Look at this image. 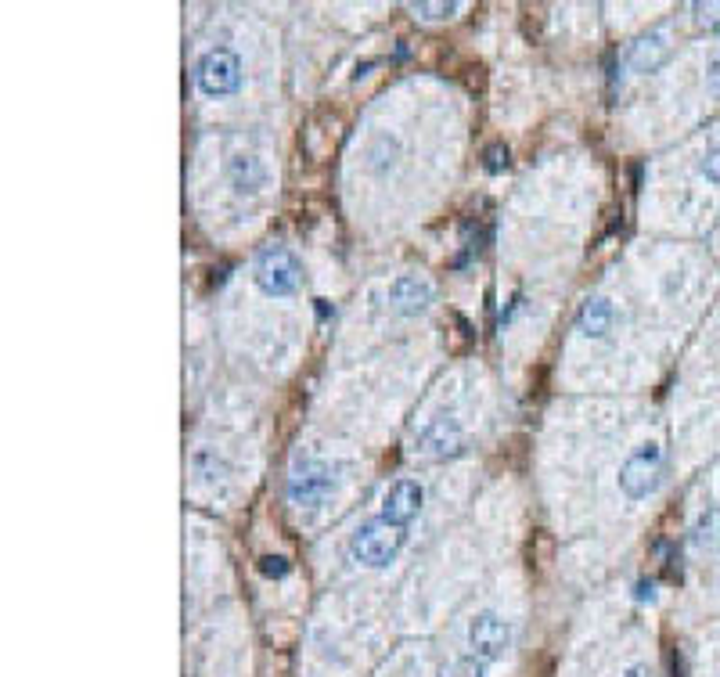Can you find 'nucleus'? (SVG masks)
<instances>
[{
  "label": "nucleus",
  "instance_id": "nucleus-15",
  "mask_svg": "<svg viewBox=\"0 0 720 677\" xmlns=\"http://www.w3.org/2000/svg\"><path fill=\"white\" fill-rule=\"evenodd\" d=\"M368 159H371V170H386V166H393V159H396V145L389 141V137H378L375 145H371V152H368Z\"/></svg>",
  "mask_w": 720,
  "mask_h": 677
},
{
  "label": "nucleus",
  "instance_id": "nucleus-19",
  "mask_svg": "<svg viewBox=\"0 0 720 677\" xmlns=\"http://www.w3.org/2000/svg\"><path fill=\"white\" fill-rule=\"evenodd\" d=\"M260 573H263V577H270V580H281V577H288V573H292V562H288L285 555H263V559H260Z\"/></svg>",
  "mask_w": 720,
  "mask_h": 677
},
{
  "label": "nucleus",
  "instance_id": "nucleus-24",
  "mask_svg": "<svg viewBox=\"0 0 720 677\" xmlns=\"http://www.w3.org/2000/svg\"><path fill=\"white\" fill-rule=\"evenodd\" d=\"M623 677H659V674L648 667V663H630V667L623 670Z\"/></svg>",
  "mask_w": 720,
  "mask_h": 677
},
{
  "label": "nucleus",
  "instance_id": "nucleus-5",
  "mask_svg": "<svg viewBox=\"0 0 720 677\" xmlns=\"http://www.w3.org/2000/svg\"><path fill=\"white\" fill-rule=\"evenodd\" d=\"M512 623L501 620L497 613H476L468 620V656L483 659H501L504 652L512 649Z\"/></svg>",
  "mask_w": 720,
  "mask_h": 677
},
{
  "label": "nucleus",
  "instance_id": "nucleus-18",
  "mask_svg": "<svg viewBox=\"0 0 720 677\" xmlns=\"http://www.w3.org/2000/svg\"><path fill=\"white\" fill-rule=\"evenodd\" d=\"M695 26L706 29V33H717L720 29V4H695Z\"/></svg>",
  "mask_w": 720,
  "mask_h": 677
},
{
  "label": "nucleus",
  "instance_id": "nucleus-13",
  "mask_svg": "<svg viewBox=\"0 0 720 677\" xmlns=\"http://www.w3.org/2000/svg\"><path fill=\"white\" fill-rule=\"evenodd\" d=\"M692 544L699 551L720 555V508H710L706 515H699V523L692 526Z\"/></svg>",
  "mask_w": 720,
  "mask_h": 677
},
{
  "label": "nucleus",
  "instance_id": "nucleus-10",
  "mask_svg": "<svg viewBox=\"0 0 720 677\" xmlns=\"http://www.w3.org/2000/svg\"><path fill=\"white\" fill-rule=\"evenodd\" d=\"M429 303H432V285L425 278H418V274H400V278L389 285V307H393L396 314L414 317L422 314V310H429Z\"/></svg>",
  "mask_w": 720,
  "mask_h": 677
},
{
  "label": "nucleus",
  "instance_id": "nucleus-23",
  "mask_svg": "<svg viewBox=\"0 0 720 677\" xmlns=\"http://www.w3.org/2000/svg\"><path fill=\"white\" fill-rule=\"evenodd\" d=\"M454 325H458V339H461V350H465V346H472L476 343V332H472V325H468L465 317H454Z\"/></svg>",
  "mask_w": 720,
  "mask_h": 677
},
{
  "label": "nucleus",
  "instance_id": "nucleus-8",
  "mask_svg": "<svg viewBox=\"0 0 720 677\" xmlns=\"http://www.w3.org/2000/svg\"><path fill=\"white\" fill-rule=\"evenodd\" d=\"M425 505V487L418 479H396L382 494V519L393 526H407Z\"/></svg>",
  "mask_w": 720,
  "mask_h": 677
},
{
  "label": "nucleus",
  "instance_id": "nucleus-11",
  "mask_svg": "<svg viewBox=\"0 0 720 677\" xmlns=\"http://www.w3.org/2000/svg\"><path fill=\"white\" fill-rule=\"evenodd\" d=\"M227 181H231L234 195H256L267 184V166H263L260 155L238 152L227 163Z\"/></svg>",
  "mask_w": 720,
  "mask_h": 677
},
{
  "label": "nucleus",
  "instance_id": "nucleus-21",
  "mask_svg": "<svg viewBox=\"0 0 720 677\" xmlns=\"http://www.w3.org/2000/svg\"><path fill=\"white\" fill-rule=\"evenodd\" d=\"M702 177H706V181L710 184H717L720 188V148H713V152H706V159H702Z\"/></svg>",
  "mask_w": 720,
  "mask_h": 677
},
{
  "label": "nucleus",
  "instance_id": "nucleus-2",
  "mask_svg": "<svg viewBox=\"0 0 720 677\" xmlns=\"http://www.w3.org/2000/svg\"><path fill=\"white\" fill-rule=\"evenodd\" d=\"M299 281H303V263L296 260L292 249H285V245L260 249V256H256V285H260L263 296H292L299 289Z\"/></svg>",
  "mask_w": 720,
  "mask_h": 677
},
{
  "label": "nucleus",
  "instance_id": "nucleus-3",
  "mask_svg": "<svg viewBox=\"0 0 720 677\" xmlns=\"http://www.w3.org/2000/svg\"><path fill=\"white\" fill-rule=\"evenodd\" d=\"M659 479H663V451L659 443H641L620 465V490L630 501H645L648 494H656Z\"/></svg>",
  "mask_w": 720,
  "mask_h": 677
},
{
  "label": "nucleus",
  "instance_id": "nucleus-9",
  "mask_svg": "<svg viewBox=\"0 0 720 677\" xmlns=\"http://www.w3.org/2000/svg\"><path fill=\"white\" fill-rule=\"evenodd\" d=\"M670 51H674L670 37H666L663 29H652V33H645V37H638L634 44H630L627 69H634V73H656V69H663L666 65Z\"/></svg>",
  "mask_w": 720,
  "mask_h": 677
},
{
  "label": "nucleus",
  "instance_id": "nucleus-6",
  "mask_svg": "<svg viewBox=\"0 0 720 677\" xmlns=\"http://www.w3.org/2000/svg\"><path fill=\"white\" fill-rule=\"evenodd\" d=\"M335 490V472L324 461H299L288 476V501L299 508L321 505L324 497Z\"/></svg>",
  "mask_w": 720,
  "mask_h": 677
},
{
  "label": "nucleus",
  "instance_id": "nucleus-22",
  "mask_svg": "<svg viewBox=\"0 0 720 677\" xmlns=\"http://www.w3.org/2000/svg\"><path fill=\"white\" fill-rule=\"evenodd\" d=\"M634 602H641V605H652L656 602V580L652 577H641L638 584H634Z\"/></svg>",
  "mask_w": 720,
  "mask_h": 677
},
{
  "label": "nucleus",
  "instance_id": "nucleus-4",
  "mask_svg": "<svg viewBox=\"0 0 720 677\" xmlns=\"http://www.w3.org/2000/svg\"><path fill=\"white\" fill-rule=\"evenodd\" d=\"M195 83L198 91L209 94V98H227V94H234L242 87V62H238V55L227 51V47H213V51H206V55L198 58Z\"/></svg>",
  "mask_w": 720,
  "mask_h": 677
},
{
  "label": "nucleus",
  "instance_id": "nucleus-17",
  "mask_svg": "<svg viewBox=\"0 0 720 677\" xmlns=\"http://www.w3.org/2000/svg\"><path fill=\"white\" fill-rule=\"evenodd\" d=\"M508 163H512V155H508V148L504 145H490L483 152V170L486 173H504L508 170Z\"/></svg>",
  "mask_w": 720,
  "mask_h": 677
},
{
  "label": "nucleus",
  "instance_id": "nucleus-12",
  "mask_svg": "<svg viewBox=\"0 0 720 677\" xmlns=\"http://www.w3.org/2000/svg\"><path fill=\"white\" fill-rule=\"evenodd\" d=\"M612 321H616V310H612L609 299H587L584 307H580V314H576V328H580V335H587V339H605Z\"/></svg>",
  "mask_w": 720,
  "mask_h": 677
},
{
  "label": "nucleus",
  "instance_id": "nucleus-20",
  "mask_svg": "<svg viewBox=\"0 0 720 677\" xmlns=\"http://www.w3.org/2000/svg\"><path fill=\"white\" fill-rule=\"evenodd\" d=\"M450 677H486V663L476 656H461L454 667H450Z\"/></svg>",
  "mask_w": 720,
  "mask_h": 677
},
{
  "label": "nucleus",
  "instance_id": "nucleus-7",
  "mask_svg": "<svg viewBox=\"0 0 720 677\" xmlns=\"http://www.w3.org/2000/svg\"><path fill=\"white\" fill-rule=\"evenodd\" d=\"M418 451L436 461L458 458V454H465V429H461L454 415L429 418V422L418 429Z\"/></svg>",
  "mask_w": 720,
  "mask_h": 677
},
{
  "label": "nucleus",
  "instance_id": "nucleus-14",
  "mask_svg": "<svg viewBox=\"0 0 720 677\" xmlns=\"http://www.w3.org/2000/svg\"><path fill=\"white\" fill-rule=\"evenodd\" d=\"M191 469H195V476H202V479H220V476H227V461L220 458L213 447H198V451L191 454Z\"/></svg>",
  "mask_w": 720,
  "mask_h": 677
},
{
  "label": "nucleus",
  "instance_id": "nucleus-1",
  "mask_svg": "<svg viewBox=\"0 0 720 677\" xmlns=\"http://www.w3.org/2000/svg\"><path fill=\"white\" fill-rule=\"evenodd\" d=\"M407 544V526H393L386 519H371V523L357 526V533L350 537V559L357 566L368 569H386L389 562H396L400 548Z\"/></svg>",
  "mask_w": 720,
  "mask_h": 677
},
{
  "label": "nucleus",
  "instance_id": "nucleus-16",
  "mask_svg": "<svg viewBox=\"0 0 720 677\" xmlns=\"http://www.w3.org/2000/svg\"><path fill=\"white\" fill-rule=\"evenodd\" d=\"M411 11L429 22H440V19H454V15H458V4H429V0H418V4H411Z\"/></svg>",
  "mask_w": 720,
  "mask_h": 677
}]
</instances>
